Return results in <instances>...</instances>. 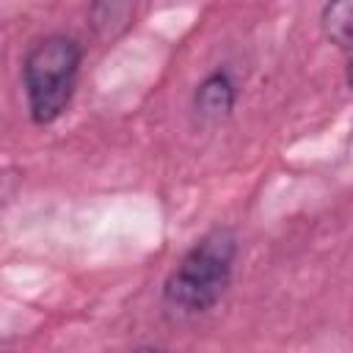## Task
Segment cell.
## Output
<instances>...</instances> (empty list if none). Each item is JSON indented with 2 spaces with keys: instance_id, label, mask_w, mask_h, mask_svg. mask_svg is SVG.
Returning a JSON list of instances; mask_svg holds the SVG:
<instances>
[{
  "instance_id": "1",
  "label": "cell",
  "mask_w": 353,
  "mask_h": 353,
  "mask_svg": "<svg viewBox=\"0 0 353 353\" xmlns=\"http://www.w3.org/2000/svg\"><path fill=\"white\" fill-rule=\"evenodd\" d=\"M237 259V234L215 226L201 234L163 284V306L176 317H196L210 312L232 281Z\"/></svg>"
},
{
  "instance_id": "2",
  "label": "cell",
  "mask_w": 353,
  "mask_h": 353,
  "mask_svg": "<svg viewBox=\"0 0 353 353\" xmlns=\"http://www.w3.org/2000/svg\"><path fill=\"white\" fill-rule=\"evenodd\" d=\"M83 47L77 39L52 33L30 44L22 61V85L36 124H52L72 102L80 74Z\"/></svg>"
},
{
  "instance_id": "3",
  "label": "cell",
  "mask_w": 353,
  "mask_h": 353,
  "mask_svg": "<svg viewBox=\"0 0 353 353\" xmlns=\"http://www.w3.org/2000/svg\"><path fill=\"white\" fill-rule=\"evenodd\" d=\"M237 99V88L229 77V72L218 69L212 74H207L196 91H193V110L201 121H221L232 113Z\"/></svg>"
},
{
  "instance_id": "4",
  "label": "cell",
  "mask_w": 353,
  "mask_h": 353,
  "mask_svg": "<svg viewBox=\"0 0 353 353\" xmlns=\"http://www.w3.org/2000/svg\"><path fill=\"white\" fill-rule=\"evenodd\" d=\"M135 6H138V0H91L88 22H91L94 36L99 41L119 39L132 25Z\"/></svg>"
},
{
  "instance_id": "5",
  "label": "cell",
  "mask_w": 353,
  "mask_h": 353,
  "mask_svg": "<svg viewBox=\"0 0 353 353\" xmlns=\"http://www.w3.org/2000/svg\"><path fill=\"white\" fill-rule=\"evenodd\" d=\"M350 25H353V0H328L323 8V30L331 44L350 50Z\"/></svg>"
}]
</instances>
